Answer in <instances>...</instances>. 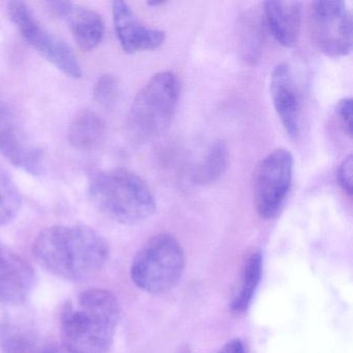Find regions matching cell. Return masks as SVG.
<instances>
[{
	"label": "cell",
	"instance_id": "6da1fadb",
	"mask_svg": "<svg viewBox=\"0 0 353 353\" xmlns=\"http://www.w3.org/2000/svg\"><path fill=\"white\" fill-rule=\"evenodd\" d=\"M41 268L69 282H85L107 263L109 245L94 229L82 225H54L39 233L32 245Z\"/></svg>",
	"mask_w": 353,
	"mask_h": 353
},
{
	"label": "cell",
	"instance_id": "7a4b0ae2",
	"mask_svg": "<svg viewBox=\"0 0 353 353\" xmlns=\"http://www.w3.org/2000/svg\"><path fill=\"white\" fill-rule=\"evenodd\" d=\"M121 305L106 289H88L61 316V344L70 353H108L114 342Z\"/></svg>",
	"mask_w": 353,
	"mask_h": 353
},
{
	"label": "cell",
	"instance_id": "3957f363",
	"mask_svg": "<svg viewBox=\"0 0 353 353\" xmlns=\"http://www.w3.org/2000/svg\"><path fill=\"white\" fill-rule=\"evenodd\" d=\"M88 193L99 212L119 224H140L156 212V197L150 185L128 169L94 173L88 183Z\"/></svg>",
	"mask_w": 353,
	"mask_h": 353
},
{
	"label": "cell",
	"instance_id": "277c9868",
	"mask_svg": "<svg viewBox=\"0 0 353 353\" xmlns=\"http://www.w3.org/2000/svg\"><path fill=\"white\" fill-rule=\"evenodd\" d=\"M181 84L172 71L152 76L134 99L125 119V135L131 143L142 145L168 130L176 112Z\"/></svg>",
	"mask_w": 353,
	"mask_h": 353
},
{
	"label": "cell",
	"instance_id": "5b68a950",
	"mask_svg": "<svg viewBox=\"0 0 353 353\" xmlns=\"http://www.w3.org/2000/svg\"><path fill=\"white\" fill-rule=\"evenodd\" d=\"M185 262V252L174 236L165 233L156 235L134 258L132 281L145 292H166L181 280Z\"/></svg>",
	"mask_w": 353,
	"mask_h": 353
},
{
	"label": "cell",
	"instance_id": "8992f818",
	"mask_svg": "<svg viewBox=\"0 0 353 353\" xmlns=\"http://www.w3.org/2000/svg\"><path fill=\"white\" fill-rule=\"evenodd\" d=\"M310 36L330 57H344L352 49V15L344 1H314L307 12Z\"/></svg>",
	"mask_w": 353,
	"mask_h": 353
},
{
	"label": "cell",
	"instance_id": "52a82bcc",
	"mask_svg": "<svg viewBox=\"0 0 353 353\" xmlns=\"http://www.w3.org/2000/svg\"><path fill=\"white\" fill-rule=\"evenodd\" d=\"M8 12L22 38L37 52L69 77H82V69L71 47L49 32L23 1L8 3Z\"/></svg>",
	"mask_w": 353,
	"mask_h": 353
},
{
	"label": "cell",
	"instance_id": "ba28073f",
	"mask_svg": "<svg viewBox=\"0 0 353 353\" xmlns=\"http://www.w3.org/2000/svg\"><path fill=\"white\" fill-rule=\"evenodd\" d=\"M293 157L289 150L278 148L258 164L253 179L254 205L262 219L279 214L290 191Z\"/></svg>",
	"mask_w": 353,
	"mask_h": 353
},
{
	"label": "cell",
	"instance_id": "9c48e42d",
	"mask_svg": "<svg viewBox=\"0 0 353 353\" xmlns=\"http://www.w3.org/2000/svg\"><path fill=\"white\" fill-rule=\"evenodd\" d=\"M0 154L14 166L32 175L44 169V152L32 141L13 110L0 102Z\"/></svg>",
	"mask_w": 353,
	"mask_h": 353
},
{
	"label": "cell",
	"instance_id": "30bf717a",
	"mask_svg": "<svg viewBox=\"0 0 353 353\" xmlns=\"http://www.w3.org/2000/svg\"><path fill=\"white\" fill-rule=\"evenodd\" d=\"M37 285L32 264L20 254L0 243V303L19 305L26 303Z\"/></svg>",
	"mask_w": 353,
	"mask_h": 353
},
{
	"label": "cell",
	"instance_id": "8fae6325",
	"mask_svg": "<svg viewBox=\"0 0 353 353\" xmlns=\"http://www.w3.org/2000/svg\"><path fill=\"white\" fill-rule=\"evenodd\" d=\"M270 94L276 115L293 139L301 134V98L292 69L288 63L274 68L270 77Z\"/></svg>",
	"mask_w": 353,
	"mask_h": 353
},
{
	"label": "cell",
	"instance_id": "7c38bea8",
	"mask_svg": "<svg viewBox=\"0 0 353 353\" xmlns=\"http://www.w3.org/2000/svg\"><path fill=\"white\" fill-rule=\"evenodd\" d=\"M112 16L115 34L125 53L157 50L166 40L165 32L142 23L125 1L113 3Z\"/></svg>",
	"mask_w": 353,
	"mask_h": 353
},
{
	"label": "cell",
	"instance_id": "4fadbf2b",
	"mask_svg": "<svg viewBox=\"0 0 353 353\" xmlns=\"http://www.w3.org/2000/svg\"><path fill=\"white\" fill-rule=\"evenodd\" d=\"M49 6L57 17L65 20L82 51L94 50L102 42L105 23L100 14L70 1H52Z\"/></svg>",
	"mask_w": 353,
	"mask_h": 353
},
{
	"label": "cell",
	"instance_id": "5bb4252c",
	"mask_svg": "<svg viewBox=\"0 0 353 353\" xmlns=\"http://www.w3.org/2000/svg\"><path fill=\"white\" fill-rule=\"evenodd\" d=\"M264 23L274 40L285 48H294L301 28V7L297 1H266Z\"/></svg>",
	"mask_w": 353,
	"mask_h": 353
},
{
	"label": "cell",
	"instance_id": "9a60e30c",
	"mask_svg": "<svg viewBox=\"0 0 353 353\" xmlns=\"http://www.w3.org/2000/svg\"><path fill=\"white\" fill-rule=\"evenodd\" d=\"M0 342L6 353H70L59 343L10 322L0 325Z\"/></svg>",
	"mask_w": 353,
	"mask_h": 353
},
{
	"label": "cell",
	"instance_id": "2e32d148",
	"mask_svg": "<svg viewBox=\"0 0 353 353\" xmlns=\"http://www.w3.org/2000/svg\"><path fill=\"white\" fill-rule=\"evenodd\" d=\"M106 123L90 109L76 113L68 130V139L73 148L80 150L98 148L106 136Z\"/></svg>",
	"mask_w": 353,
	"mask_h": 353
},
{
	"label": "cell",
	"instance_id": "e0dca14e",
	"mask_svg": "<svg viewBox=\"0 0 353 353\" xmlns=\"http://www.w3.org/2000/svg\"><path fill=\"white\" fill-rule=\"evenodd\" d=\"M263 258L259 251H254L245 258L241 268V278L231 299V311L235 315L245 313L261 280Z\"/></svg>",
	"mask_w": 353,
	"mask_h": 353
},
{
	"label": "cell",
	"instance_id": "ac0fdd59",
	"mask_svg": "<svg viewBox=\"0 0 353 353\" xmlns=\"http://www.w3.org/2000/svg\"><path fill=\"white\" fill-rule=\"evenodd\" d=\"M229 150L226 142H214L206 152L203 160L192 173V181L195 185H208L218 181L228 167Z\"/></svg>",
	"mask_w": 353,
	"mask_h": 353
},
{
	"label": "cell",
	"instance_id": "d6986e66",
	"mask_svg": "<svg viewBox=\"0 0 353 353\" xmlns=\"http://www.w3.org/2000/svg\"><path fill=\"white\" fill-rule=\"evenodd\" d=\"M22 206V196L9 173L0 166V227L15 220Z\"/></svg>",
	"mask_w": 353,
	"mask_h": 353
},
{
	"label": "cell",
	"instance_id": "ffe728a7",
	"mask_svg": "<svg viewBox=\"0 0 353 353\" xmlns=\"http://www.w3.org/2000/svg\"><path fill=\"white\" fill-rule=\"evenodd\" d=\"M260 23L256 18L248 16L241 22V44L243 57L247 61H254L259 57L261 51L263 34Z\"/></svg>",
	"mask_w": 353,
	"mask_h": 353
},
{
	"label": "cell",
	"instance_id": "44dd1931",
	"mask_svg": "<svg viewBox=\"0 0 353 353\" xmlns=\"http://www.w3.org/2000/svg\"><path fill=\"white\" fill-rule=\"evenodd\" d=\"M94 101L100 106L111 108L119 97V82L111 74H104L99 78L94 88Z\"/></svg>",
	"mask_w": 353,
	"mask_h": 353
},
{
	"label": "cell",
	"instance_id": "7402d4cb",
	"mask_svg": "<svg viewBox=\"0 0 353 353\" xmlns=\"http://www.w3.org/2000/svg\"><path fill=\"white\" fill-rule=\"evenodd\" d=\"M352 99L345 98L339 102L336 112L339 123L349 138L352 137Z\"/></svg>",
	"mask_w": 353,
	"mask_h": 353
},
{
	"label": "cell",
	"instance_id": "603a6c76",
	"mask_svg": "<svg viewBox=\"0 0 353 353\" xmlns=\"http://www.w3.org/2000/svg\"><path fill=\"white\" fill-rule=\"evenodd\" d=\"M352 173L353 157L352 154H349L341 162L336 171L339 185L349 197L352 196Z\"/></svg>",
	"mask_w": 353,
	"mask_h": 353
},
{
	"label": "cell",
	"instance_id": "cb8c5ba5",
	"mask_svg": "<svg viewBox=\"0 0 353 353\" xmlns=\"http://www.w3.org/2000/svg\"><path fill=\"white\" fill-rule=\"evenodd\" d=\"M216 353H245V349L241 340L233 339L226 343Z\"/></svg>",
	"mask_w": 353,
	"mask_h": 353
},
{
	"label": "cell",
	"instance_id": "d4e9b609",
	"mask_svg": "<svg viewBox=\"0 0 353 353\" xmlns=\"http://www.w3.org/2000/svg\"><path fill=\"white\" fill-rule=\"evenodd\" d=\"M165 3H166V1H163V0H161V1H157V0H150V1H148V5L152 8L160 7V6L165 5Z\"/></svg>",
	"mask_w": 353,
	"mask_h": 353
}]
</instances>
